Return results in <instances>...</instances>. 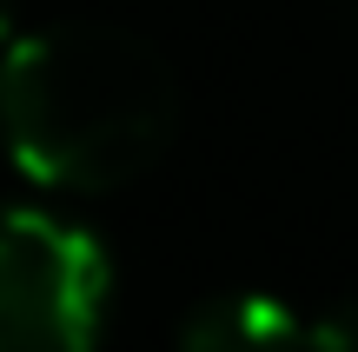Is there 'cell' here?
Segmentation results:
<instances>
[{"instance_id": "obj_1", "label": "cell", "mask_w": 358, "mask_h": 352, "mask_svg": "<svg viewBox=\"0 0 358 352\" xmlns=\"http://www.w3.org/2000/svg\"><path fill=\"white\" fill-rule=\"evenodd\" d=\"M179 80L153 40L60 20L0 53V140L53 193H113L173 146Z\"/></svg>"}, {"instance_id": "obj_2", "label": "cell", "mask_w": 358, "mask_h": 352, "mask_svg": "<svg viewBox=\"0 0 358 352\" xmlns=\"http://www.w3.org/2000/svg\"><path fill=\"white\" fill-rule=\"evenodd\" d=\"M113 260L87 226L0 206V352H93L106 332Z\"/></svg>"}, {"instance_id": "obj_3", "label": "cell", "mask_w": 358, "mask_h": 352, "mask_svg": "<svg viewBox=\"0 0 358 352\" xmlns=\"http://www.w3.org/2000/svg\"><path fill=\"white\" fill-rule=\"evenodd\" d=\"M179 352H306V319L272 293H219L186 313Z\"/></svg>"}, {"instance_id": "obj_4", "label": "cell", "mask_w": 358, "mask_h": 352, "mask_svg": "<svg viewBox=\"0 0 358 352\" xmlns=\"http://www.w3.org/2000/svg\"><path fill=\"white\" fill-rule=\"evenodd\" d=\"M306 352H358V300H338L306 319Z\"/></svg>"}, {"instance_id": "obj_5", "label": "cell", "mask_w": 358, "mask_h": 352, "mask_svg": "<svg viewBox=\"0 0 358 352\" xmlns=\"http://www.w3.org/2000/svg\"><path fill=\"white\" fill-rule=\"evenodd\" d=\"M13 20H20V0H0V47L20 40V34H13Z\"/></svg>"}, {"instance_id": "obj_6", "label": "cell", "mask_w": 358, "mask_h": 352, "mask_svg": "<svg viewBox=\"0 0 358 352\" xmlns=\"http://www.w3.org/2000/svg\"><path fill=\"white\" fill-rule=\"evenodd\" d=\"M345 7H352V20H358V0H345Z\"/></svg>"}]
</instances>
